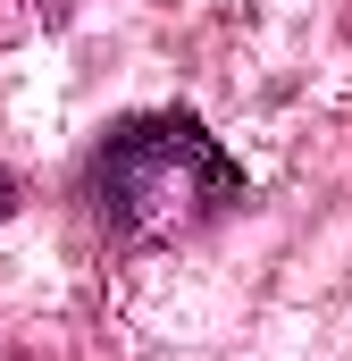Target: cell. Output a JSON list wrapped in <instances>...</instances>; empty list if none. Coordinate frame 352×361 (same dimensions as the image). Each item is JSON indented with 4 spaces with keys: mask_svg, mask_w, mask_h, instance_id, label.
I'll return each instance as SVG.
<instances>
[{
    "mask_svg": "<svg viewBox=\"0 0 352 361\" xmlns=\"http://www.w3.org/2000/svg\"><path fill=\"white\" fill-rule=\"evenodd\" d=\"M244 202V169L218 152V135L184 109L160 118H126L101 152H92V210L126 235V244H184L201 227H218Z\"/></svg>",
    "mask_w": 352,
    "mask_h": 361,
    "instance_id": "obj_1",
    "label": "cell"
},
{
    "mask_svg": "<svg viewBox=\"0 0 352 361\" xmlns=\"http://www.w3.org/2000/svg\"><path fill=\"white\" fill-rule=\"evenodd\" d=\"M0 210H8V177H0Z\"/></svg>",
    "mask_w": 352,
    "mask_h": 361,
    "instance_id": "obj_2",
    "label": "cell"
}]
</instances>
